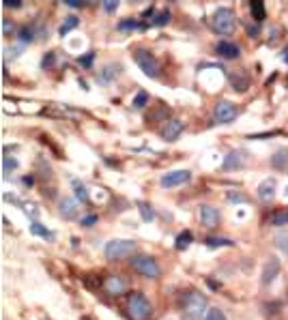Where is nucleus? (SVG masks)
<instances>
[{
    "mask_svg": "<svg viewBox=\"0 0 288 320\" xmlns=\"http://www.w3.org/2000/svg\"><path fill=\"white\" fill-rule=\"evenodd\" d=\"M24 52V43H15V45H9V47H5V60H13V58H17L20 54Z\"/></svg>",
    "mask_w": 288,
    "mask_h": 320,
    "instance_id": "bb28decb",
    "label": "nucleus"
},
{
    "mask_svg": "<svg viewBox=\"0 0 288 320\" xmlns=\"http://www.w3.org/2000/svg\"><path fill=\"white\" fill-rule=\"evenodd\" d=\"M78 211H80V204L76 198H63L61 202H58V213H61L63 219H76L78 217Z\"/></svg>",
    "mask_w": 288,
    "mask_h": 320,
    "instance_id": "ddd939ff",
    "label": "nucleus"
},
{
    "mask_svg": "<svg viewBox=\"0 0 288 320\" xmlns=\"http://www.w3.org/2000/svg\"><path fill=\"white\" fill-rule=\"evenodd\" d=\"M147 101H149V93H144V91H142V93H138V95H136V99H134V108H136V110H142L144 105H147Z\"/></svg>",
    "mask_w": 288,
    "mask_h": 320,
    "instance_id": "c9c22d12",
    "label": "nucleus"
},
{
    "mask_svg": "<svg viewBox=\"0 0 288 320\" xmlns=\"http://www.w3.org/2000/svg\"><path fill=\"white\" fill-rule=\"evenodd\" d=\"M181 310H183L185 320H202L209 312V301L202 292L189 290L181 299Z\"/></svg>",
    "mask_w": 288,
    "mask_h": 320,
    "instance_id": "f257e3e1",
    "label": "nucleus"
},
{
    "mask_svg": "<svg viewBox=\"0 0 288 320\" xmlns=\"http://www.w3.org/2000/svg\"><path fill=\"white\" fill-rule=\"evenodd\" d=\"M191 181V172L189 170H172V172H166V174L159 179L161 187L166 189H172V187H181L185 183Z\"/></svg>",
    "mask_w": 288,
    "mask_h": 320,
    "instance_id": "6e6552de",
    "label": "nucleus"
},
{
    "mask_svg": "<svg viewBox=\"0 0 288 320\" xmlns=\"http://www.w3.org/2000/svg\"><path fill=\"white\" fill-rule=\"evenodd\" d=\"M271 166L275 168V170H286L288 168V149H280L278 153H273V157H271Z\"/></svg>",
    "mask_w": 288,
    "mask_h": 320,
    "instance_id": "6ab92c4d",
    "label": "nucleus"
},
{
    "mask_svg": "<svg viewBox=\"0 0 288 320\" xmlns=\"http://www.w3.org/2000/svg\"><path fill=\"white\" fill-rule=\"evenodd\" d=\"M181 133H183V122L181 120H168L166 125L161 127V138L166 142H174Z\"/></svg>",
    "mask_w": 288,
    "mask_h": 320,
    "instance_id": "2eb2a0df",
    "label": "nucleus"
},
{
    "mask_svg": "<svg viewBox=\"0 0 288 320\" xmlns=\"http://www.w3.org/2000/svg\"><path fill=\"white\" fill-rule=\"evenodd\" d=\"M13 30H15V24L11 22V20H3V34L5 37H11V34H13Z\"/></svg>",
    "mask_w": 288,
    "mask_h": 320,
    "instance_id": "e433bc0d",
    "label": "nucleus"
},
{
    "mask_svg": "<svg viewBox=\"0 0 288 320\" xmlns=\"http://www.w3.org/2000/svg\"><path fill=\"white\" fill-rule=\"evenodd\" d=\"M134 58H136V63H138L140 71H142L147 78H157V76H159V65H157V60L153 58L151 52H147V50H136Z\"/></svg>",
    "mask_w": 288,
    "mask_h": 320,
    "instance_id": "423d86ee",
    "label": "nucleus"
},
{
    "mask_svg": "<svg viewBox=\"0 0 288 320\" xmlns=\"http://www.w3.org/2000/svg\"><path fill=\"white\" fill-rule=\"evenodd\" d=\"M34 34H37V32L32 30V26H24V28L17 30V39H20L24 45H26V43H30V41L34 39Z\"/></svg>",
    "mask_w": 288,
    "mask_h": 320,
    "instance_id": "cd10ccee",
    "label": "nucleus"
},
{
    "mask_svg": "<svg viewBox=\"0 0 288 320\" xmlns=\"http://www.w3.org/2000/svg\"><path fill=\"white\" fill-rule=\"evenodd\" d=\"M105 292L112 294V297H118V294H123L129 290V281L123 277V275H110L105 279Z\"/></svg>",
    "mask_w": 288,
    "mask_h": 320,
    "instance_id": "9b49d317",
    "label": "nucleus"
},
{
    "mask_svg": "<svg viewBox=\"0 0 288 320\" xmlns=\"http://www.w3.org/2000/svg\"><path fill=\"white\" fill-rule=\"evenodd\" d=\"M78 24H80V20H78L76 15L65 17V22L61 24V28H58V34H61V37H67L69 30H76V28H78Z\"/></svg>",
    "mask_w": 288,
    "mask_h": 320,
    "instance_id": "412c9836",
    "label": "nucleus"
},
{
    "mask_svg": "<svg viewBox=\"0 0 288 320\" xmlns=\"http://www.w3.org/2000/svg\"><path fill=\"white\" fill-rule=\"evenodd\" d=\"M144 30L147 28V24H140V22H136V20H123V22H118V30H123V32H127V30Z\"/></svg>",
    "mask_w": 288,
    "mask_h": 320,
    "instance_id": "393cba45",
    "label": "nucleus"
},
{
    "mask_svg": "<svg viewBox=\"0 0 288 320\" xmlns=\"http://www.w3.org/2000/svg\"><path fill=\"white\" fill-rule=\"evenodd\" d=\"M230 84H232L235 91L243 93V91H247V86H249V76H245L243 71H232L230 73Z\"/></svg>",
    "mask_w": 288,
    "mask_h": 320,
    "instance_id": "f3484780",
    "label": "nucleus"
},
{
    "mask_svg": "<svg viewBox=\"0 0 288 320\" xmlns=\"http://www.w3.org/2000/svg\"><path fill=\"white\" fill-rule=\"evenodd\" d=\"M131 266H134V271H138L140 275L149 277V279H157L159 273H161L157 260L149 254H136L134 258H131Z\"/></svg>",
    "mask_w": 288,
    "mask_h": 320,
    "instance_id": "39448f33",
    "label": "nucleus"
},
{
    "mask_svg": "<svg viewBox=\"0 0 288 320\" xmlns=\"http://www.w3.org/2000/svg\"><path fill=\"white\" fill-rule=\"evenodd\" d=\"M168 22H170V11H161L153 17V26H166Z\"/></svg>",
    "mask_w": 288,
    "mask_h": 320,
    "instance_id": "2f4dec72",
    "label": "nucleus"
},
{
    "mask_svg": "<svg viewBox=\"0 0 288 320\" xmlns=\"http://www.w3.org/2000/svg\"><path fill=\"white\" fill-rule=\"evenodd\" d=\"M275 191H278V183H275V179L262 181L260 185H258V198H260V202H271L275 198Z\"/></svg>",
    "mask_w": 288,
    "mask_h": 320,
    "instance_id": "dca6fc26",
    "label": "nucleus"
},
{
    "mask_svg": "<svg viewBox=\"0 0 288 320\" xmlns=\"http://www.w3.org/2000/svg\"><path fill=\"white\" fill-rule=\"evenodd\" d=\"M71 185H74V189H76V198H78V200H82V202H88V189L84 187L80 181H76V179H74V181H71Z\"/></svg>",
    "mask_w": 288,
    "mask_h": 320,
    "instance_id": "c756f323",
    "label": "nucleus"
},
{
    "mask_svg": "<svg viewBox=\"0 0 288 320\" xmlns=\"http://www.w3.org/2000/svg\"><path fill=\"white\" fill-rule=\"evenodd\" d=\"M247 164V153L245 151H241V149H235V151H230L226 155V159H224V164H222V168L226 170V172H230V170H239V168H243Z\"/></svg>",
    "mask_w": 288,
    "mask_h": 320,
    "instance_id": "9d476101",
    "label": "nucleus"
},
{
    "mask_svg": "<svg viewBox=\"0 0 288 320\" xmlns=\"http://www.w3.org/2000/svg\"><path fill=\"white\" fill-rule=\"evenodd\" d=\"M138 250V245L136 241H129V239H114L110 243H105V247H103V254L107 260H123V258H129V256H134Z\"/></svg>",
    "mask_w": 288,
    "mask_h": 320,
    "instance_id": "20e7f679",
    "label": "nucleus"
},
{
    "mask_svg": "<svg viewBox=\"0 0 288 320\" xmlns=\"http://www.w3.org/2000/svg\"><path fill=\"white\" fill-rule=\"evenodd\" d=\"M54 63H56V52H47L45 58H43V63H41V67L47 69V67H52Z\"/></svg>",
    "mask_w": 288,
    "mask_h": 320,
    "instance_id": "4c0bfd02",
    "label": "nucleus"
},
{
    "mask_svg": "<svg viewBox=\"0 0 288 320\" xmlns=\"http://www.w3.org/2000/svg\"><path fill=\"white\" fill-rule=\"evenodd\" d=\"M198 215H200V224L205 228H215L220 224V211L211 204H202Z\"/></svg>",
    "mask_w": 288,
    "mask_h": 320,
    "instance_id": "f8f14e48",
    "label": "nucleus"
},
{
    "mask_svg": "<svg viewBox=\"0 0 288 320\" xmlns=\"http://www.w3.org/2000/svg\"><path fill=\"white\" fill-rule=\"evenodd\" d=\"M205 320H228V318H226V314L222 310H218V307H211V310L207 312V316H205Z\"/></svg>",
    "mask_w": 288,
    "mask_h": 320,
    "instance_id": "f704fd0d",
    "label": "nucleus"
},
{
    "mask_svg": "<svg viewBox=\"0 0 288 320\" xmlns=\"http://www.w3.org/2000/svg\"><path fill=\"white\" fill-rule=\"evenodd\" d=\"M95 221H97V215H88V217H84V219L80 221V224H82L84 228H91V226L95 224Z\"/></svg>",
    "mask_w": 288,
    "mask_h": 320,
    "instance_id": "ea45409f",
    "label": "nucleus"
},
{
    "mask_svg": "<svg viewBox=\"0 0 288 320\" xmlns=\"http://www.w3.org/2000/svg\"><path fill=\"white\" fill-rule=\"evenodd\" d=\"M5 3V7H9V9H20L22 7V0H3Z\"/></svg>",
    "mask_w": 288,
    "mask_h": 320,
    "instance_id": "a19ab883",
    "label": "nucleus"
},
{
    "mask_svg": "<svg viewBox=\"0 0 288 320\" xmlns=\"http://www.w3.org/2000/svg\"><path fill=\"white\" fill-rule=\"evenodd\" d=\"M63 3H65L67 7H74V9H80V7H82V3H84V0H63Z\"/></svg>",
    "mask_w": 288,
    "mask_h": 320,
    "instance_id": "79ce46f5",
    "label": "nucleus"
},
{
    "mask_svg": "<svg viewBox=\"0 0 288 320\" xmlns=\"http://www.w3.org/2000/svg\"><path fill=\"white\" fill-rule=\"evenodd\" d=\"M101 5H103V11L107 15H112L114 11L118 9V5H121V0H101Z\"/></svg>",
    "mask_w": 288,
    "mask_h": 320,
    "instance_id": "72a5a7b5",
    "label": "nucleus"
},
{
    "mask_svg": "<svg viewBox=\"0 0 288 320\" xmlns=\"http://www.w3.org/2000/svg\"><path fill=\"white\" fill-rule=\"evenodd\" d=\"M207 247H211V250H215V247H232V241L230 239H226V237H209L207 241Z\"/></svg>",
    "mask_w": 288,
    "mask_h": 320,
    "instance_id": "5701e85b",
    "label": "nucleus"
},
{
    "mask_svg": "<svg viewBox=\"0 0 288 320\" xmlns=\"http://www.w3.org/2000/svg\"><path fill=\"white\" fill-rule=\"evenodd\" d=\"M269 224L275 226V228H282V226H288V208H280V211H275L269 219Z\"/></svg>",
    "mask_w": 288,
    "mask_h": 320,
    "instance_id": "aec40b11",
    "label": "nucleus"
},
{
    "mask_svg": "<svg viewBox=\"0 0 288 320\" xmlns=\"http://www.w3.org/2000/svg\"><path fill=\"white\" fill-rule=\"evenodd\" d=\"M88 3H91V5H97V3H99V0H88Z\"/></svg>",
    "mask_w": 288,
    "mask_h": 320,
    "instance_id": "37998d69",
    "label": "nucleus"
},
{
    "mask_svg": "<svg viewBox=\"0 0 288 320\" xmlns=\"http://www.w3.org/2000/svg\"><path fill=\"white\" fill-rule=\"evenodd\" d=\"M215 52H218V56H222V58H226V60H237L239 54H241V50H239L237 43L226 41V39L215 45Z\"/></svg>",
    "mask_w": 288,
    "mask_h": 320,
    "instance_id": "4468645a",
    "label": "nucleus"
},
{
    "mask_svg": "<svg viewBox=\"0 0 288 320\" xmlns=\"http://www.w3.org/2000/svg\"><path fill=\"white\" fill-rule=\"evenodd\" d=\"M129 3H142V0H129Z\"/></svg>",
    "mask_w": 288,
    "mask_h": 320,
    "instance_id": "c03bdc74",
    "label": "nucleus"
},
{
    "mask_svg": "<svg viewBox=\"0 0 288 320\" xmlns=\"http://www.w3.org/2000/svg\"><path fill=\"white\" fill-rule=\"evenodd\" d=\"M226 200L228 202H249V198L245 193H239V191H228L226 193Z\"/></svg>",
    "mask_w": 288,
    "mask_h": 320,
    "instance_id": "473e14b6",
    "label": "nucleus"
},
{
    "mask_svg": "<svg viewBox=\"0 0 288 320\" xmlns=\"http://www.w3.org/2000/svg\"><path fill=\"white\" fill-rule=\"evenodd\" d=\"M127 314L131 320H149L153 314L151 301L144 297V292H129L127 294Z\"/></svg>",
    "mask_w": 288,
    "mask_h": 320,
    "instance_id": "f03ea898",
    "label": "nucleus"
},
{
    "mask_svg": "<svg viewBox=\"0 0 288 320\" xmlns=\"http://www.w3.org/2000/svg\"><path fill=\"white\" fill-rule=\"evenodd\" d=\"M249 3V11H251V17H254L256 24H260L262 20L267 17V11H265V0H247Z\"/></svg>",
    "mask_w": 288,
    "mask_h": 320,
    "instance_id": "a211bd4d",
    "label": "nucleus"
},
{
    "mask_svg": "<svg viewBox=\"0 0 288 320\" xmlns=\"http://www.w3.org/2000/svg\"><path fill=\"white\" fill-rule=\"evenodd\" d=\"M170 3H176V0H170Z\"/></svg>",
    "mask_w": 288,
    "mask_h": 320,
    "instance_id": "a18cd8bd",
    "label": "nucleus"
},
{
    "mask_svg": "<svg viewBox=\"0 0 288 320\" xmlns=\"http://www.w3.org/2000/svg\"><path fill=\"white\" fill-rule=\"evenodd\" d=\"M275 247H278L282 254H286L288 256V230H282V232H278L275 235Z\"/></svg>",
    "mask_w": 288,
    "mask_h": 320,
    "instance_id": "b1692460",
    "label": "nucleus"
},
{
    "mask_svg": "<svg viewBox=\"0 0 288 320\" xmlns=\"http://www.w3.org/2000/svg\"><path fill=\"white\" fill-rule=\"evenodd\" d=\"M280 271H282V264H280V260L278 258H269V260L265 262V266H262V279H260V284L262 286H271L273 281H275V277L280 275Z\"/></svg>",
    "mask_w": 288,
    "mask_h": 320,
    "instance_id": "1a4fd4ad",
    "label": "nucleus"
},
{
    "mask_svg": "<svg viewBox=\"0 0 288 320\" xmlns=\"http://www.w3.org/2000/svg\"><path fill=\"white\" fill-rule=\"evenodd\" d=\"M30 232L34 237H41V239H52V232L47 230L41 221H37V219H32V224H30Z\"/></svg>",
    "mask_w": 288,
    "mask_h": 320,
    "instance_id": "4be33fe9",
    "label": "nucleus"
},
{
    "mask_svg": "<svg viewBox=\"0 0 288 320\" xmlns=\"http://www.w3.org/2000/svg\"><path fill=\"white\" fill-rule=\"evenodd\" d=\"M237 114H239L237 105L232 101H226V99L218 101V105H215V112H213L215 122H218V125H230V122L237 118Z\"/></svg>",
    "mask_w": 288,
    "mask_h": 320,
    "instance_id": "0eeeda50",
    "label": "nucleus"
},
{
    "mask_svg": "<svg viewBox=\"0 0 288 320\" xmlns=\"http://www.w3.org/2000/svg\"><path fill=\"white\" fill-rule=\"evenodd\" d=\"M17 166H20V164H17L15 157H11V155H5V157H3V174H5V176L11 174V172H13Z\"/></svg>",
    "mask_w": 288,
    "mask_h": 320,
    "instance_id": "c85d7f7f",
    "label": "nucleus"
},
{
    "mask_svg": "<svg viewBox=\"0 0 288 320\" xmlns=\"http://www.w3.org/2000/svg\"><path fill=\"white\" fill-rule=\"evenodd\" d=\"M93 60H95V52H88V54L80 56V65H82V67H91Z\"/></svg>",
    "mask_w": 288,
    "mask_h": 320,
    "instance_id": "58836bf2",
    "label": "nucleus"
},
{
    "mask_svg": "<svg viewBox=\"0 0 288 320\" xmlns=\"http://www.w3.org/2000/svg\"><path fill=\"white\" fill-rule=\"evenodd\" d=\"M191 241H194V235H191V232H187V230H185V232H181V235L176 237V250H181V252H183V250H187Z\"/></svg>",
    "mask_w": 288,
    "mask_h": 320,
    "instance_id": "a878e982",
    "label": "nucleus"
},
{
    "mask_svg": "<svg viewBox=\"0 0 288 320\" xmlns=\"http://www.w3.org/2000/svg\"><path fill=\"white\" fill-rule=\"evenodd\" d=\"M138 211H140V215H142L144 221H153V219H155L153 208H151L147 202H138Z\"/></svg>",
    "mask_w": 288,
    "mask_h": 320,
    "instance_id": "7c9ffc66",
    "label": "nucleus"
},
{
    "mask_svg": "<svg viewBox=\"0 0 288 320\" xmlns=\"http://www.w3.org/2000/svg\"><path fill=\"white\" fill-rule=\"evenodd\" d=\"M211 28H213V32H218L222 37L232 34L235 28H237V15H235V11L228 9V7L218 9L213 13V17H211Z\"/></svg>",
    "mask_w": 288,
    "mask_h": 320,
    "instance_id": "7ed1b4c3",
    "label": "nucleus"
}]
</instances>
